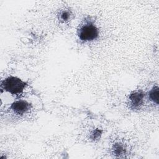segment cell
<instances>
[{
    "label": "cell",
    "instance_id": "obj_7",
    "mask_svg": "<svg viewBox=\"0 0 159 159\" xmlns=\"http://www.w3.org/2000/svg\"><path fill=\"white\" fill-rule=\"evenodd\" d=\"M60 19L63 21H67L70 17V13L68 11H63L60 13Z\"/></svg>",
    "mask_w": 159,
    "mask_h": 159
},
{
    "label": "cell",
    "instance_id": "obj_2",
    "mask_svg": "<svg viewBox=\"0 0 159 159\" xmlns=\"http://www.w3.org/2000/svg\"><path fill=\"white\" fill-rule=\"evenodd\" d=\"M99 35V30L93 24L88 22L83 25L78 30V37L84 42L93 41Z\"/></svg>",
    "mask_w": 159,
    "mask_h": 159
},
{
    "label": "cell",
    "instance_id": "obj_8",
    "mask_svg": "<svg viewBox=\"0 0 159 159\" xmlns=\"http://www.w3.org/2000/svg\"><path fill=\"white\" fill-rule=\"evenodd\" d=\"M101 130H99V129H96V130H94L93 133L91 134V137L92 139L93 140H96V139H98L99 137H100L101 135Z\"/></svg>",
    "mask_w": 159,
    "mask_h": 159
},
{
    "label": "cell",
    "instance_id": "obj_4",
    "mask_svg": "<svg viewBox=\"0 0 159 159\" xmlns=\"http://www.w3.org/2000/svg\"><path fill=\"white\" fill-rule=\"evenodd\" d=\"M144 93L142 91H136L132 92L129 96V101L130 107L132 109L139 108L143 102Z\"/></svg>",
    "mask_w": 159,
    "mask_h": 159
},
{
    "label": "cell",
    "instance_id": "obj_5",
    "mask_svg": "<svg viewBox=\"0 0 159 159\" xmlns=\"http://www.w3.org/2000/svg\"><path fill=\"white\" fill-rule=\"evenodd\" d=\"M158 87L157 86H154L152 89L150 91L149 98L151 101H152L156 104H158Z\"/></svg>",
    "mask_w": 159,
    "mask_h": 159
},
{
    "label": "cell",
    "instance_id": "obj_1",
    "mask_svg": "<svg viewBox=\"0 0 159 159\" xmlns=\"http://www.w3.org/2000/svg\"><path fill=\"white\" fill-rule=\"evenodd\" d=\"M27 83L15 76H9L2 81L1 88L12 94L19 95L25 89Z\"/></svg>",
    "mask_w": 159,
    "mask_h": 159
},
{
    "label": "cell",
    "instance_id": "obj_3",
    "mask_svg": "<svg viewBox=\"0 0 159 159\" xmlns=\"http://www.w3.org/2000/svg\"><path fill=\"white\" fill-rule=\"evenodd\" d=\"M13 112L18 115H22L26 113L31 108V105L25 101L20 100L13 102L11 106Z\"/></svg>",
    "mask_w": 159,
    "mask_h": 159
},
{
    "label": "cell",
    "instance_id": "obj_6",
    "mask_svg": "<svg viewBox=\"0 0 159 159\" xmlns=\"http://www.w3.org/2000/svg\"><path fill=\"white\" fill-rule=\"evenodd\" d=\"M113 152L116 155H120L124 152V147L122 144L117 143L113 147Z\"/></svg>",
    "mask_w": 159,
    "mask_h": 159
}]
</instances>
